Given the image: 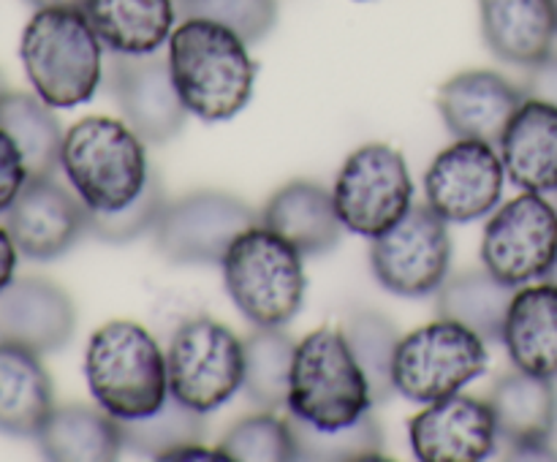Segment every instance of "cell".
<instances>
[{
    "label": "cell",
    "instance_id": "obj_1",
    "mask_svg": "<svg viewBox=\"0 0 557 462\" xmlns=\"http://www.w3.org/2000/svg\"><path fill=\"white\" fill-rule=\"evenodd\" d=\"M250 43L212 20H183L169 36V68L185 109L201 123H226L248 107L256 85Z\"/></svg>",
    "mask_w": 557,
    "mask_h": 462
},
{
    "label": "cell",
    "instance_id": "obj_2",
    "mask_svg": "<svg viewBox=\"0 0 557 462\" xmlns=\"http://www.w3.org/2000/svg\"><path fill=\"white\" fill-rule=\"evenodd\" d=\"M33 92L52 109L87 103L103 79V43L82 9H36L20 38Z\"/></svg>",
    "mask_w": 557,
    "mask_h": 462
},
{
    "label": "cell",
    "instance_id": "obj_3",
    "mask_svg": "<svg viewBox=\"0 0 557 462\" xmlns=\"http://www.w3.org/2000/svg\"><path fill=\"white\" fill-rule=\"evenodd\" d=\"M85 378L98 405L114 419H141L169 397L166 353L141 324L114 319L87 340Z\"/></svg>",
    "mask_w": 557,
    "mask_h": 462
},
{
    "label": "cell",
    "instance_id": "obj_4",
    "mask_svg": "<svg viewBox=\"0 0 557 462\" xmlns=\"http://www.w3.org/2000/svg\"><path fill=\"white\" fill-rule=\"evenodd\" d=\"M60 168L92 212L123 210L141 193L152 172L141 136L125 120L101 114L65 130Z\"/></svg>",
    "mask_w": 557,
    "mask_h": 462
},
{
    "label": "cell",
    "instance_id": "obj_5",
    "mask_svg": "<svg viewBox=\"0 0 557 462\" xmlns=\"http://www.w3.org/2000/svg\"><path fill=\"white\" fill-rule=\"evenodd\" d=\"M305 255L292 242L253 223L223 255V283L234 308L253 326L283 329L305 304Z\"/></svg>",
    "mask_w": 557,
    "mask_h": 462
},
{
    "label": "cell",
    "instance_id": "obj_6",
    "mask_svg": "<svg viewBox=\"0 0 557 462\" xmlns=\"http://www.w3.org/2000/svg\"><path fill=\"white\" fill-rule=\"evenodd\" d=\"M373 391L343 329L321 326L297 342L286 411L315 429H341L373 408Z\"/></svg>",
    "mask_w": 557,
    "mask_h": 462
},
{
    "label": "cell",
    "instance_id": "obj_7",
    "mask_svg": "<svg viewBox=\"0 0 557 462\" xmlns=\"http://www.w3.org/2000/svg\"><path fill=\"white\" fill-rule=\"evenodd\" d=\"M166 370L169 395L207 416L243 389L245 340L210 315H194L172 332Z\"/></svg>",
    "mask_w": 557,
    "mask_h": 462
},
{
    "label": "cell",
    "instance_id": "obj_8",
    "mask_svg": "<svg viewBox=\"0 0 557 462\" xmlns=\"http://www.w3.org/2000/svg\"><path fill=\"white\" fill-rule=\"evenodd\" d=\"M487 342L457 321L438 319L400 337L395 353V391L411 402L444 400L487 373Z\"/></svg>",
    "mask_w": 557,
    "mask_h": 462
},
{
    "label": "cell",
    "instance_id": "obj_9",
    "mask_svg": "<svg viewBox=\"0 0 557 462\" xmlns=\"http://www.w3.org/2000/svg\"><path fill=\"white\" fill-rule=\"evenodd\" d=\"M332 196L346 232L375 239L411 210L413 179L400 150L368 141L343 161Z\"/></svg>",
    "mask_w": 557,
    "mask_h": 462
},
{
    "label": "cell",
    "instance_id": "obj_10",
    "mask_svg": "<svg viewBox=\"0 0 557 462\" xmlns=\"http://www.w3.org/2000/svg\"><path fill=\"white\" fill-rule=\"evenodd\" d=\"M451 234L430 204L411 210L370 245V270L389 294L422 299L438 294L449 277Z\"/></svg>",
    "mask_w": 557,
    "mask_h": 462
},
{
    "label": "cell",
    "instance_id": "obj_11",
    "mask_svg": "<svg viewBox=\"0 0 557 462\" xmlns=\"http://www.w3.org/2000/svg\"><path fill=\"white\" fill-rule=\"evenodd\" d=\"M253 223L259 215L239 196L201 188L166 201L152 239L172 264H221L234 239Z\"/></svg>",
    "mask_w": 557,
    "mask_h": 462
},
{
    "label": "cell",
    "instance_id": "obj_12",
    "mask_svg": "<svg viewBox=\"0 0 557 462\" xmlns=\"http://www.w3.org/2000/svg\"><path fill=\"white\" fill-rule=\"evenodd\" d=\"M557 255V210L544 193L515 196L495 207L484 226L482 266L506 286L520 288L542 280Z\"/></svg>",
    "mask_w": 557,
    "mask_h": 462
},
{
    "label": "cell",
    "instance_id": "obj_13",
    "mask_svg": "<svg viewBox=\"0 0 557 462\" xmlns=\"http://www.w3.org/2000/svg\"><path fill=\"white\" fill-rule=\"evenodd\" d=\"M504 179L506 166L495 145L455 139L428 166L424 196L446 223H471L498 207Z\"/></svg>",
    "mask_w": 557,
    "mask_h": 462
},
{
    "label": "cell",
    "instance_id": "obj_14",
    "mask_svg": "<svg viewBox=\"0 0 557 462\" xmlns=\"http://www.w3.org/2000/svg\"><path fill=\"white\" fill-rule=\"evenodd\" d=\"M107 79L123 120L145 145H166L185 128L190 112L174 87L169 58H161L158 52H112Z\"/></svg>",
    "mask_w": 557,
    "mask_h": 462
},
{
    "label": "cell",
    "instance_id": "obj_15",
    "mask_svg": "<svg viewBox=\"0 0 557 462\" xmlns=\"http://www.w3.org/2000/svg\"><path fill=\"white\" fill-rule=\"evenodd\" d=\"M20 255L52 261L69 253L87 234V207L74 188L52 177H30L14 204L3 212Z\"/></svg>",
    "mask_w": 557,
    "mask_h": 462
},
{
    "label": "cell",
    "instance_id": "obj_16",
    "mask_svg": "<svg viewBox=\"0 0 557 462\" xmlns=\"http://www.w3.org/2000/svg\"><path fill=\"white\" fill-rule=\"evenodd\" d=\"M408 438L422 462H482L498 449L493 405L471 395L428 402L408 424Z\"/></svg>",
    "mask_w": 557,
    "mask_h": 462
},
{
    "label": "cell",
    "instance_id": "obj_17",
    "mask_svg": "<svg viewBox=\"0 0 557 462\" xmlns=\"http://www.w3.org/2000/svg\"><path fill=\"white\" fill-rule=\"evenodd\" d=\"M525 101L522 87L498 71H460L438 87L435 107L455 139H479L498 145L506 125Z\"/></svg>",
    "mask_w": 557,
    "mask_h": 462
},
{
    "label": "cell",
    "instance_id": "obj_18",
    "mask_svg": "<svg viewBox=\"0 0 557 462\" xmlns=\"http://www.w3.org/2000/svg\"><path fill=\"white\" fill-rule=\"evenodd\" d=\"M76 332V308L63 286L47 277H14L0 291V342L54 353Z\"/></svg>",
    "mask_w": 557,
    "mask_h": 462
},
{
    "label": "cell",
    "instance_id": "obj_19",
    "mask_svg": "<svg viewBox=\"0 0 557 462\" xmlns=\"http://www.w3.org/2000/svg\"><path fill=\"white\" fill-rule=\"evenodd\" d=\"M261 223L281 234L302 255L330 253L346 232L332 190L313 179H294L277 188L261 210Z\"/></svg>",
    "mask_w": 557,
    "mask_h": 462
},
{
    "label": "cell",
    "instance_id": "obj_20",
    "mask_svg": "<svg viewBox=\"0 0 557 462\" xmlns=\"http://www.w3.org/2000/svg\"><path fill=\"white\" fill-rule=\"evenodd\" d=\"M479 22L484 43L504 63L531 68L555 47L553 0H479Z\"/></svg>",
    "mask_w": 557,
    "mask_h": 462
},
{
    "label": "cell",
    "instance_id": "obj_21",
    "mask_svg": "<svg viewBox=\"0 0 557 462\" xmlns=\"http://www.w3.org/2000/svg\"><path fill=\"white\" fill-rule=\"evenodd\" d=\"M506 174L522 190H557V107L525 98L498 141Z\"/></svg>",
    "mask_w": 557,
    "mask_h": 462
},
{
    "label": "cell",
    "instance_id": "obj_22",
    "mask_svg": "<svg viewBox=\"0 0 557 462\" xmlns=\"http://www.w3.org/2000/svg\"><path fill=\"white\" fill-rule=\"evenodd\" d=\"M555 378H542L525 370L504 373L490 389L498 435L509 449L517 446H549L557 429Z\"/></svg>",
    "mask_w": 557,
    "mask_h": 462
},
{
    "label": "cell",
    "instance_id": "obj_23",
    "mask_svg": "<svg viewBox=\"0 0 557 462\" xmlns=\"http://www.w3.org/2000/svg\"><path fill=\"white\" fill-rule=\"evenodd\" d=\"M54 408V389L41 353L0 342V433L36 438Z\"/></svg>",
    "mask_w": 557,
    "mask_h": 462
},
{
    "label": "cell",
    "instance_id": "obj_24",
    "mask_svg": "<svg viewBox=\"0 0 557 462\" xmlns=\"http://www.w3.org/2000/svg\"><path fill=\"white\" fill-rule=\"evenodd\" d=\"M85 16L114 54H152L177 27V0H87Z\"/></svg>",
    "mask_w": 557,
    "mask_h": 462
},
{
    "label": "cell",
    "instance_id": "obj_25",
    "mask_svg": "<svg viewBox=\"0 0 557 462\" xmlns=\"http://www.w3.org/2000/svg\"><path fill=\"white\" fill-rule=\"evenodd\" d=\"M504 346L517 370L557 378V286L544 280L515 294Z\"/></svg>",
    "mask_w": 557,
    "mask_h": 462
},
{
    "label": "cell",
    "instance_id": "obj_26",
    "mask_svg": "<svg viewBox=\"0 0 557 462\" xmlns=\"http://www.w3.org/2000/svg\"><path fill=\"white\" fill-rule=\"evenodd\" d=\"M36 440L41 454L54 462H109L125 449L117 419L101 405L82 402L54 405Z\"/></svg>",
    "mask_w": 557,
    "mask_h": 462
},
{
    "label": "cell",
    "instance_id": "obj_27",
    "mask_svg": "<svg viewBox=\"0 0 557 462\" xmlns=\"http://www.w3.org/2000/svg\"><path fill=\"white\" fill-rule=\"evenodd\" d=\"M515 294L517 288L506 286L482 266V270L446 277L435 297V310H438V319L468 326L484 342H504V326Z\"/></svg>",
    "mask_w": 557,
    "mask_h": 462
},
{
    "label": "cell",
    "instance_id": "obj_28",
    "mask_svg": "<svg viewBox=\"0 0 557 462\" xmlns=\"http://www.w3.org/2000/svg\"><path fill=\"white\" fill-rule=\"evenodd\" d=\"M0 128L16 141L30 177L58 174L65 134L52 107L41 101L36 92H5L0 98Z\"/></svg>",
    "mask_w": 557,
    "mask_h": 462
},
{
    "label": "cell",
    "instance_id": "obj_29",
    "mask_svg": "<svg viewBox=\"0 0 557 462\" xmlns=\"http://www.w3.org/2000/svg\"><path fill=\"white\" fill-rule=\"evenodd\" d=\"M294 351H297V342L283 329L256 326V332L245 337L243 389L261 411L286 408Z\"/></svg>",
    "mask_w": 557,
    "mask_h": 462
},
{
    "label": "cell",
    "instance_id": "obj_30",
    "mask_svg": "<svg viewBox=\"0 0 557 462\" xmlns=\"http://www.w3.org/2000/svg\"><path fill=\"white\" fill-rule=\"evenodd\" d=\"M343 335H346L348 348H351L354 359L368 378L373 402L381 405L395 395L392 370H395V353L403 335L384 313L370 308L354 310L343 324Z\"/></svg>",
    "mask_w": 557,
    "mask_h": 462
},
{
    "label": "cell",
    "instance_id": "obj_31",
    "mask_svg": "<svg viewBox=\"0 0 557 462\" xmlns=\"http://www.w3.org/2000/svg\"><path fill=\"white\" fill-rule=\"evenodd\" d=\"M120 429H123L125 449L139 451L152 460H163L169 451L205 438V413L183 405L169 395L158 411L141 419H125L120 422Z\"/></svg>",
    "mask_w": 557,
    "mask_h": 462
},
{
    "label": "cell",
    "instance_id": "obj_32",
    "mask_svg": "<svg viewBox=\"0 0 557 462\" xmlns=\"http://www.w3.org/2000/svg\"><path fill=\"white\" fill-rule=\"evenodd\" d=\"M297 438V460L343 462V460H379L384 449V435L373 413H364L359 422L341 429H315L288 413Z\"/></svg>",
    "mask_w": 557,
    "mask_h": 462
},
{
    "label": "cell",
    "instance_id": "obj_33",
    "mask_svg": "<svg viewBox=\"0 0 557 462\" xmlns=\"http://www.w3.org/2000/svg\"><path fill=\"white\" fill-rule=\"evenodd\" d=\"M223 451L232 462H292L297 460V438L292 419L277 411H259L232 424L221 438Z\"/></svg>",
    "mask_w": 557,
    "mask_h": 462
},
{
    "label": "cell",
    "instance_id": "obj_34",
    "mask_svg": "<svg viewBox=\"0 0 557 462\" xmlns=\"http://www.w3.org/2000/svg\"><path fill=\"white\" fill-rule=\"evenodd\" d=\"M166 190H163L161 177L150 172L145 188L134 201L117 212H92L87 210V234L101 242L123 245L134 242V239L145 237L147 232H156L158 217H161L163 207H166Z\"/></svg>",
    "mask_w": 557,
    "mask_h": 462
},
{
    "label": "cell",
    "instance_id": "obj_35",
    "mask_svg": "<svg viewBox=\"0 0 557 462\" xmlns=\"http://www.w3.org/2000/svg\"><path fill=\"white\" fill-rule=\"evenodd\" d=\"M180 20H212L237 33L243 41L259 43L277 22L275 0H177Z\"/></svg>",
    "mask_w": 557,
    "mask_h": 462
},
{
    "label": "cell",
    "instance_id": "obj_36",
    "mask_svg": "<svg viewBox=\"0 0 557 462\" xmlns=\"http://www.w3.org/2000/svg\"><path fill=\"white\" fill-rule=\"evenodd\" d=\"M27 179H30V174H27L20 147L0 128V215L14 204V199L25 188Z\"/></svg>",
    "mask_w": 557,
    "mask_h": 462
},
{
    "label": "cell",
    "instance_id": "obj_37",
    "mask_svg": "<svg viewBox=\"0 0 557 462\" xmlns=\"http://www.w3.org/2000/svg\"><path fill=\"white\" fill-rule=\"evenodd\" d=\"M522 92L525 98H539V101L557 107V52H549L542 63L528 68Z\"/></svg>",
    "mask_w": 557,
    "mask_h": 462
},
{
    "label": "cell",
    "instance_id": "obj_38",
    "mask_svg": "<svg viewBox=\"0 0 557 462\" xmlns=\"http://www.w3.org/2000/svg\"><path fill=\"white\" fill-rule=\"evenodd\" d=\"M16 261H20V250H16L9 228L0 226V291L16 277Z\"/></svg>",
    "mask_w": 557,
    "mask_h": 462
},
{
    "label": "cell",
    "instance_id": "obj_39",
    "mask_svg": "<svg viewBox=\"0 0 557 462\" xmlns=\"http://www.w3.org/2000/svg\"><path fill=\"white\" fill-rule=\"evenodd\" d=\"M163 460H228L226 451L221 449V446H215V449H210V446H205L201 440H196V444H188V446H180V449L169 451ZM232 462V460H228Z\"/></svg>",
    "mask_w": 557,
    "mask_h": 462
},
{
    "label": "cell",
    "instance_id": "obj_40",
    "mask_svg": "<svg viewBox=\"0 0 557 462\" xmlns=\"http://www.w3.org/2000/svg\"><path fill=\"white\" fill-rule=\"evenodd\" d=\"M509 460H557L553 451V444L549 446H517V449H509Z\"/></svg>",
    "mask_w": 557,
    "mask_h": 462
},
{
    "label": "cell",
    "instance_id": "obj_41",
    "mask_svg": "<svg viewBox=\"0 0 557 462\" xmlns=\"http://www.w3.org/2000/svg\"><path fill=\"white\" fill-rule=\"evenodd\" d=\"M33 9H85L87 0H25Z\"/></svg>",
    "mask_w": 557,
    "mask_h": 462
},
{
    "label": "cell",
    "instance_id": "obj_42",
    "mask_svg": "<svg viewBox=\"0 0 557 462\" xmlns=\"http://www.w3.org/2000/svg\"><path fill=\"white\" fill-rule=\"evenodd\" d=\"M544 280H549V283H553V286H557V255H555L553 266H549V272H547V275H544Z\"/></svg>",
    "mask_w": 557,
    "mask_h": 462
},
{
    "label": "cell",
    "instance_id": "obj_43",
    "mask_svg": "<svg viewBox=\"0 0 557 462\" xmlns=\"http://www.w3.org/2000/svg\"><path fill=\"white\" fill-rule=\"evenodd\" d=\"M5 92H9V87H5V79H3V74H0V98H3Z\"/></svg>",
    "mask_w": 557,
    "mask_h": 462
},
{
    "label": "cell",
    "instance_id": "obj_44",
    "mask_svg": "<svg viewBox=\"0 0 557 462\" xmlns=\"http://www.w3.org/2000/svg\"><path fill=\"white\" fill-rule=\"evenodd\" d=\"M553 3H555V11H557V0H553Z\"/></svg>",
    "mask_w": 557,
    "mask_h": 462
}]
</instances>
